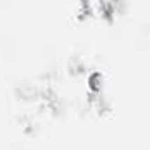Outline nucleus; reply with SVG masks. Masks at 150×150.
<instances>
[]
</instances>
